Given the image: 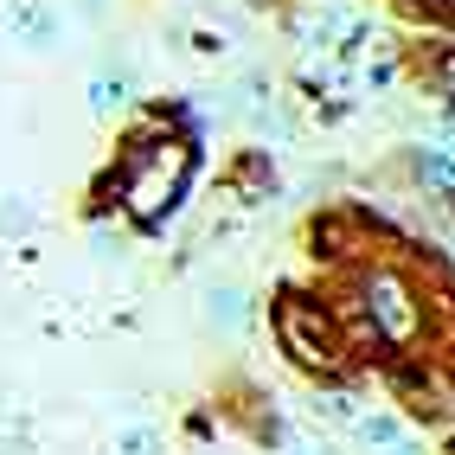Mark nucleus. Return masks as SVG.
Here are the masks:
<instances>
[{
	"instance_id": "nucleus-2",
	"label": "nucleus",
	"mask_w": 455,
	"mask_h": 455,
	"mask_svg": "<svg viewBox=\"0 0 455 455\" xmlns=\"http://www.w3.org/2000/svg\"><path fill=\"white\" fill-rule=\"evenodd\" d=\"M26 225H33V219H26V205H13V199L0 205V231H26Z\"/></svg>"
},
{
	"instance_id": "nucleus-1",
	"label": "nucleus",
	"mask_w": 455,
	"mask_h": 455,
	"mask_svg": "<svg viewBox=\"0 0 455 455\" xmlns=\"http://www.w3.org/2000/svg\"><path fill=\"white\" fill-rule=\"evenodd\" d=\"M372 295H379V321H385V333H411L404 289H398V283H372Z\"/></svg>"
},
{
	"instance_id": "nucleus-3",
	"label": "nucleus",
	"mask_w": 455,
	"mask_h": 455,
	"mask_svg": "<svg viewBox=\"0 0 455 455\" xmlns=\"http://www.w3.org/2000/svg\"><path fill=\"white\" fill-rule=\"evenodd\" d=\"M449 77H455V65H449Z\"/></svg>"
}]
</instances>
